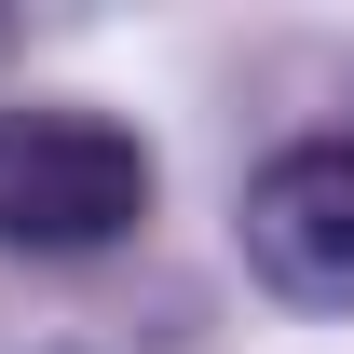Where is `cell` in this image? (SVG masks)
Listing matches in <instances>:
<instances>
[{
  "label": "cell",
  "instance_id": "obj_2",
  "mask_svg": "<svg viewBox=\"0 0 354 354\" xmlns=\"http://www.w3.org/2000/svg\"><path fill=\"white\" fill-rule=\"evenodd\" d=\"M245 259L272 300L354 313V136H300L245 177Z\"/></svg>",
  "mask_w": 354,
  "mask_h": 354
},
{
  "label": "cell",
  "instance_id": "obj_1",
  "mask_svg": "<svg viewBox=\"0 0 354 354\" xmlns=\"http://www.w3.org/2000/svg\"><path fill=\"white\" fill-rule=\"evenodd\" d=\"M150 136L109 123V109H68V95H28L0 109V245L14 259H95L150 218Z\"/></svg>",
  "mask_w": 354,
  "mask_h": 354
}]
</instances>
